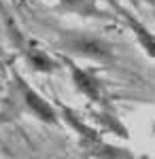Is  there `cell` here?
I'll return each mask as SVG.
<instances>
[{
	"instance_id": "7a4b0ae2",
	"label": "cell",
	"mask_w": 155,
	"mask_h": 159,
	"mask_svg": "<svg viewBox=\"0 0 155 159\" xmlns=\"http://www.w3.org/2000/svg\"><path fill=\"white\" fill-rule=\"evenodd\" d=\"M66 45L70 47L74 53L92 57V60H100V61H110L113 60V51L104 40L94 36H83V34H74L66 40Z\"/></svg>"
},
{
	"instance_id": "3957f363",
	"label": "cell",
	"mask_w": 155,
	"mask_h": 159,
	"mask_svg": "<svg viewBox=\"0 0 155 159\" xmlns=\"http://www.w3.org/2000/svg\"><path fill=\"white\" fill-rule=\"evenodd\" d=\"M64 61H66V66H68V70H70V76H72L74 87H77L83 96H87L89 100L100 102V100H102V83H100L89 70L79 68L74 61H70V60H64Z\"/></svg>"
},
{
	"instance_id": "277c9868",
	"label": "cell",
	"mask_w": 155,
	"mask_h": 159,
	"mask_svg": "<svg viewBox=\"0 0 155 159\" xmlns=\"http://www.w3.org/2000/svg\"><path fill=\"white\" fill-rule=\"evenodd\" d=\"M123 17H125V24H128V28L132 30V34L136 36V40L140 43V47L144 49V53L155 60V34L144 24H140L134 15H130L128 11H123Z\"/></svg>"
},
{
	"instance_id": "6da1fadb",
	"label": "cell",
	"mask_w": 155,
	"mask_h": 159,
	"mask_svg": "<svg viewBox=\"0 0 155 159\" xmlns=\"http://www.w3.org/2000/svg\"><path fill=\"white\" fill-rule=\"evenodd\" d=\"M17 91H19V98L24 102L26 110H30L36 119H40V121H45V123H51V125L58 123V112L53 110V106L49 104L47 100L40 98L34 89L28 85L24 79H19V76H17Z\"/></svg>"
},
{
	"instance_id": "8992f818",
	"label": "cell",
	"mask_w": 155,
	"mask_h": 159,
	"mask_svg": "<svg viewBox=\"0 0 155 159\" xmlns=\"http://www.w3.org/2000/svg\"><path fill=\"white\" fill-rule=\"evenodd\" d=\"M58 2L64 4L66 9H70V11L81 13V15H102L96 9L94 0H58Z\"/></svg>"
},
{
	"instance_id": "5b68a950",
	"label": "cell",
	"mask_w": 155,
	"mask_h": 159,
	"mask_svg": "<svg viewBox=\"0 0 155 159\" xmlns=\"http://www.w3.org/2000/svg\"><path fill=\"white\" fill-rule=\"evenodd\" d=\"M26 57L34 66V70H38V72H55V68H58V64L51 60L43 49H38L36 45H30L26 49Z\"/></svg>"
}]
</instances>
